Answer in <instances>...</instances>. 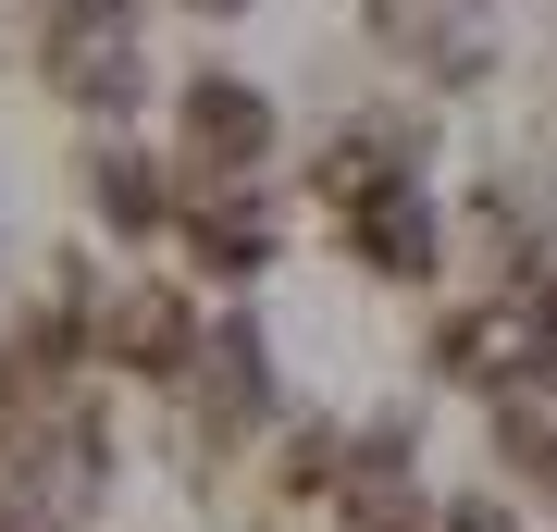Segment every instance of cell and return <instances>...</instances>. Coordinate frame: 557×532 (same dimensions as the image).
<instances>
[{"mask_svg": "<svg viewBox=\"0 0 557 532\" xmlns=\"http://www.w3.org/2000/svg\"><path fill=\"white\" fill-rule=\"evenodd\" d=\"M38 50H50V87L75 99V112H124V99H137V13H124V0H62Z\"/></svg>", "mask_w": 557, "mask_h": 532, "instance_id": "cell-3", "label": "cell"}, {"mask_svg": "<svg viewBox=\"0 0 557 532\" xmlns=\"http://www.w3.org/2000/svg\"><path fill=\"white\" fill-rule=\"evenodd\" d=\"M0 532H50V520H38V508H25V495H0Z\"/></svg>", "mask_w": 557, "mask_h": 532, "instance_id": "cell-12", "label": "cell"}, {"mask_svg": "<svg viewBox=\"0 0 557 532\" xmlns=\"http://www.w3.org/2000/svg\"><path fill=\"white\" fill-rule=\"evenodd\" d=\"M186 248H199V285H260L273 248H285V223H273L260 186H211L199 211H186Z\"/></svg>", "mask_w": 557, "mask_h": 532, "instance_id": "cell-7", "label": "cell"}, {"mask_svg": "<svg viewBox=\"0 0 557 532\" xmlns=\"http://www.w3.org/2000/svg\"><path fill=\"white\" fill-rule=\"evenodd\" d=\"M335 508H347V532H409V520H421V421H409V409H384L372 434H347Z\"/></svg>", "mask_w": 557, "mask_h": 532, "instance_id": "cell-4", "label": "cell"}, {"mask_svg": "<svg viewBox=\"0 0 557 532\" xmlns=\"http://www.w3.org/2000/svg\"><path fill=\"white\" fill-rule=\"evenodd\" d=\"M186 396H199V446L223 458L260 409H273V347H260V322H211V335H199V372H186Z\"/></svg>", "mask_w": 557, "mask_h": 532, "instance_id": "cell-6", "label": "cell"}, {"mask_svg": "<svg viewBox=\"0 0 557 532\" xmlns=\"http://www.w3.org/2000/svg\"><path fill=\"white\" fill-rule=\"evenodd\" d=\"M186 13H211V25H236V13H248V0H186Z\"/></svg>", "mask_w": 557, "mask_h": 532, "instance_id": "cell-13", "label": "cell"}, {"mask_svg": "<svg viewBox=\"0 0 557 532\" xmlns=\"http://www.w3.org/2000/svg\"><path fill=\"white\" fill-rule=\"evenodd\" d=\"M273 137H285V124H273V99H260L236 62H211V75H186V87H174V149L199 161L211 186H260Z\"/></svg>", "mask_w": 557, "mask_h": 532, "instance_id": "cell-1", "label": "cell"}, {"mask_svg": "<svg viewBox=\"0 0 557 532\" xmlns=\"http://www.w3.org/2000/svg\"><path fill=\"white\" fill-rule=\"evenodd\" d=\"M75 186H87V211H100L112 236H161V211H174V198H161V174H149V149H87Z\"/></svg>", "mask_w": 557, "mask_h": 532, "instance_id": "cell-8", "label": "cell"}, {"mask_svg": "<svg viewBox=\"0 0 557 532\" xmlns=\"http://www.w3.org/2000/svg\"><path fill=\"white\" fill-rule=\"evenodd\" d=\"M347 248H359V273H384V285H434V273H446L434 198H421L409 174H384V186L347 198Z\"/></svg>", "mask_w": 557, "mask_h": 532, "instance_id": "cell-5", "label": "cell"}, {"mask_svg": "<svg viewBox=\"0 0 557 532\" xmlns=\"http://www.w3.org/2000/svg\"><path fill=\"white\" fill-rule=\"evenodd\" d=\"M25 421H38V372L0 347V458H13V434H25Z\"/></svg>", "mask_w": 557, "mask_h": 532, "instance_id": "cell-11", "label": "cell"}, {"mask_svg": "<svg viewBox=\"0 0 557 532\" xmlns=\"http://www.w3.org/2000/svg\"><path fill=\"white\" fill-rule=\"evenodd\" d=\"M199 297L186 285H112L100 297V322H87V359H112L124 384H186L199 372Z\"/></svg>", "mask_w": 557, "mask_h": 532, "instance_id": "cell-2", "label": "cell"}, {"mask_svg": "<svg viewBox=\"0 0 557 532\" xmlns=\"http://www.w3.org/2000/svg\"><path fill=\"white\" fill-rule=\"evenodd\" d=\"M335 458H347V434H335V421H298V434H285V495H335Z\"/></svg>", "mask_w": 557, "mask_h": 532, "instance_id": "cell-9", "label": "cell"}, {"mask_svg": "<svg viewBox=\"0 0 557 532\" xmlns=\"http://www.w3.org/2000/svg\"><path fill=\"white\" fill-rule=\"evenodd\" d=\"M434 532H533V520H520L508 495H446V508H434Z\"/></svg>", "mask_w": 557, "mask_h": 532, "instance_id": "cell-10", "label": "cell"}]
</instances>
